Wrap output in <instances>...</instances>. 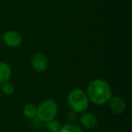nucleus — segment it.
Returning a JSON list of instances; mask_svg holds the SVG:
<instances>
[{
  "instance_id": "obj_1",
  "label": "nucleus",
  "mask_w": 132,
  "mask_h": 132,
  "mask_svg": "<svg viewBox=\"0 0 132 132\" xmlns=\"http://www.w3.org/2000/svg\"><path fill=\"white\" fill-rule=\"evenodd\" d=\"M86 94L89 101L96 105H103L109 102L112 97V90L106 81L102 79L92 80L87 87Z\"/></svg>"
},
{
  "instance_id": "obj_2",
  "label": "nucleus",
  "mask_w": 132,
  "mask_h": 132,
  "mask_svg": "<svg viewBox=\"0 0 132 132\" xmlns=\"http://www.w3.org/2000/svg\"><path fill=\"white\" fill-rule=\"evenodd\" d=\"M67 101L71 110L76 113H82L89 108V99L86 92L80 89H74L69 93Z\"/></svg>"
},
{
  "instance_id": "obj_3",
  "label": "nucleus",
  "mask_w": 132,
  "mask_h": 132,
  "mask_svg": "<svg viewBox=\"0 0 132 132\" xmlns=\"http://www.w3.org/2000/svg\"><path fill=\"white\" fill-rule=\"evenodd\" d=\"M58 113V105L53 100H45L37 107L36 118L43 122L54 119Z\"/></svg>"
},
{
  "instance_id": "obj_4",
  "label": "nucleus",
  "mask_w": 132,
  "mask_h": 132,
  "mask_svg": "<svg viewBox=\"0 0 132 132\" xmlns=\"http://www.w3.org/2000/svg\"><path fill=\"white\" fill-rule=\"evenodd\" d=\"M32 67L34 70L38 72H44L47 70L48 67V59L44 53H36L32 57Z\"/></svg>"
},
{
  "instance_id": "obj_5",
  "label": "nucleus",
  "mask_w": 132,
  "mask_h": 132,
  "mask_svg": "<svg viewBox=\"0 0 132 132\" xmlns=\"http://www.w3.org/2000/svg\"><path fill=\"white\" fill-rule=\"evenodd\" d=\"M3 41L9 47L16 48L22 44V37L17 32L9 30L3 35Z\"/></svg>"
},
{
  "instance_id": "obj_6",
  "label": "nucleus",
  "mask_w": 132,
  "mask_h": 132,
  "mask_svg": "<svg viewBox=\"0 0 132 132\" xmlns=\"http://www.w3.org/2000/svg\"><path fill=\"white\" fill-rule=\"evenodd\" d=\"M80 122L82 128H86V129H93L98 126V118L96 115L90 112H82L80 117Z\"/></svg>"
},
{
  "instance_id": "obj_7",
  "label": "nucleus",
  "mask_w": 132,
  "mask_h": 132,
  "mask_svg": "<svg viewBox=\"0 0 132 132\" xmlns=\"http://www.w3.org/2000/svg\"><path fill=\"white\" fill-rule=\"evenodd\" d=\"M109 102H110V110L115 114H122L127 108L126 101L120 96H112Z\"/></svg>"
},
{
  "instance_id": "obj_8",
  "label": "nucleus",
  "mask_w": 132,
  "mask_h": 132,
  "mask_svg": "<svg viewBox=\"0 0 132 132\" xmlns=\"http://www.w3.org/2000/svg\"><path fill=\"white\" fill-rule=\"evenodd\" d=\"M11 72V68L6 62H0V86L9 81Z\"/></svg>"
},
{
  "instance_id": "obj_9",
  "label": "nucleus",
  "mask_w": 132,
  "mask_h": 132,
  "mask_svg": "<svg viewBox=\"0 0 132 132\" xmlns=\"http://www.w3.org/2000/svg\"><path fill=\"white\" fill-rule=\"evenodd\" d=\"M36 111H37V107L35 106L34 103H28L26 106L24 107V116L30 119H34V118L36 117Z\"/></svg>"
},
{
  "instance_id": "obj_10",
  "label": "nucleus",
  "mask_w": 132,
  "mask_h": 132,
  "mask_svg": "<svg viewBox=\"0 0 132 132\" xmlns=\"http://www.w3.org/2000/svg\"><path fill=\"white\" fill-rule=\"evenodd\" d=\"M61 123L60 121L56 119H52L50 121H47L45 125V128L47 132H59L61 128Z\"/></svg>"
},
{
  "instance_id": "obj_11",
  "label": "nucleus",
  "mask_w": 132,
  "mask_h": 132,
  "mask_svg": "<svg viewBox=\"0 0 132 132\" xmlns=\"http://www.w3.org/2000/svg\"><path fill=\"white\" fill-rule=\"evenodd\" d=\"M59 132H82V129L77 125L69 123V124H65L61 127Z\"/></svg>"
},
{
  "instance_id": "obj_12",
  "label": "nucleus",
  "mask_w": 132,
  "mask_h": 132,
  "mask_svg": "<svg viewBox=\"0 0 132 132\" xmlns=\"http://www.w3.org/2000/svg\"><path fill=\"white\" fill-rule=\"evenodd\" d=\"M1 87H2V92H4L5 94H6V95H11V94L15 92V87H14V85L12 84V83L8 82V81L4 83L3 85H1Z\"/></svg>"
},
{
  "instance_id": "obj_13",
  "label": "nucleus",
  "mask_w": 132,
  "mask_h": 132,
  "mask_svg": "<svg viewBox=\"0 0 132 132\" xmlns=\"http://www.w3.org/2000/svg\"><path fill=\"white\" fill-rule=\"evenodd\" d=\"M0 44H1V37H0Z\"/></svg>"
}]
</instances>
